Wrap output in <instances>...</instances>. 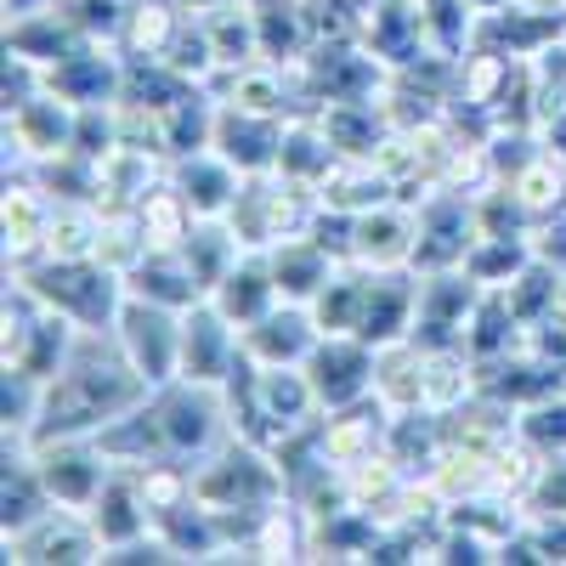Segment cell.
<instances>
[{"instance_id": "obj_18", "label": "cell", "mask_w": 566, "mask_h": 566, "mask_svg": "<svg viewBox=\"0 0 566 566\" xmlns=\"http://www.w3.org/2000/svg\"><path fill=\"white\" fill-rule=\"evenodd\" d=\"M216 103H221V97H216ZM283 130H290V119H277V114H250V108L221 103V114H216V154L232 159L244 176L277 170Z\"/></svg>"}, {"instance_id": "obj_48", "label": "cell", "mask_w": 566, "mask_h": 566, "mask_svg": "<svg viewBox=\"0 0 566 566\" xmlns=\"http://www.w3.org/2000/svg\"><path fill=\"white\" fill-rule=\"evenodd\" d=\"M555 317H560V323H566V290H560V306H555Z\"/></svg>"}, {"instance_id": "obj_45", "label": "cell", "mask_w": 566, "mask_h": 566, "mask_svg": "<svg viewBox=\"0 0 566 566\" xmlns=\"http://www.w3.org/2000/svg\"><path fill=\"white\" fill-rule=\"evenodd\" d=\"M533 244H538V255H544V261H555V266L566 272V210H560V216H549L544 227H533Z\"/></svg>"}, {"instance_id": "obj_26", "label": "cell", "mask_w": 566, "mask_h": 566, "mask_svg": "<svg viewBox=\"0 0 566 566\" xmlns=\"http://www.w3.org/2000/svg\"><path fill=\"white\" fill-rule=\"evenodd\" d=\"M266 261H272V277H277V295H283V301H301V306H312L317 290H323V283L335 277V266H340L335 255L312 239V232H295V239L272 244Z\"/></svg>"}, {"instance_id": "obj_17", "label": "cell", "mask_w": 566, "mask_h": 566, "mask_svg": "<svg viewBox=\"0 0 566 566\" xmlns=\"http://www.w3.org/2000/svg\"><path fill=\"white\" fill-rule=\"evenodd\" d=\"M57 199L45 193L34 170H7V199H0V221H7V266H23L45 255V227H52Z\"/></svg>"}, {"instance_id": "obj_14", "label": "cell", "mask_w": 566, "mask_h": 566, "mask_svg": "<svg viewBox=\"0 0 566 566\" xmlns=\"http://www.w3.org/2000/svg\"><path fill=\"white\" fill-rule=\"evenodd\" d=\"M306 374H312V391H317L323 413L352 408V402L374 397V346L357 335H323L317 352L306 357Z\"/></svg>"}, {"instance_id": "obj_20", "label": "cell", "mask_w": 566, "mask_h": 566, "mask_svg": "<svg viewBox=\"0 0 566 566\" xmlns=\"http://www.w3.org/2000/svg\"><path fill=\"white\" fill-rule=\"evenodd\" d=\"M170 187L187 199V210H193L199 221H221L232 210V199H239L244 170L232 165V159H221L216 148H205V154L170 159Z\"/></svg>"}, {"instance_id": "obj_4", "label": "cell", "mask_w": 566, "mask_h": 566, "mask_svg": "<svg viewBox=\"0 0 566 566\" xmlns=\"http://www.w3.org/2000/svg\"><path fill=\"white\" fill-rule=\"evenodd\" d=\"M312 216H317V187H301L277 170H261V176H244L239 199H232V210L221 221L232 227V239L244 250H272L283 239H295V232H306Z\"/></svg>"}, {"instance_id": "obj_19", "label": "cell", "mask_w": 566, "mask_h": 566, "mask_svg": "<svg viewBox=\"0 0 566 566\" xmlns=\"http://www.w3.org/2000/svg\"><path fill=\"white\" fill-rule=\"evenodd\" d=\"M85 522H91V533H97L103 555H108V549H125V544H136V538L154 533V510H148V499H142L136 470H114L108 488L91 499Z\"/></svg>"}, {"instance_id": "obj_32", "label": "cell", "mask_w": 566, "mask_h": 566, "mask_svg": "<svg viewBox=\"0 0 566 566\" xmlns=\"http://www.w3.org/2000/svg\"><path fill=\"white\" fill-rule=\"evenodd\" d=\"M504 187L515 193V205L527 210V221H533V227H544L549 216H560V210H566V154L544 142V148H538L522 170H515Z\"/></svg>"}, {"instance_id": "obj_13", "label": "cell", "mask_w": 566, "mask_h": 566, "mask_svg": "<svg viewBox=\"0 0 566 566\" xmlns=\"http://www.w3.org/2000/svg\"><path fill=\"white\" fill-rule=\"evenodd\" d=\"M419 250V210L402 199H386L352 221V261L368 272H413Z\"/></svg>"}, {"instance_id": "obj_40", "label": "cell", "mask_w": 566, "mask_h": 566, "mask_svg": "<svg viewBox=\"0 0 566 566\" xmlns=\"http://www.w3.org/2000/svg\"><path fill=\"white\" fill-rule=\"evenodd\" d=\"M419 12H424V34H431L437 57H464L470 52L476 23H482L476 0H419Z\"/></svg>"}, {"instance_id": "obj_47", "label": "cell", "mask_w": 566, "mask_h": 566, "mask_svg": "<svg viewBox=\"0 0 566 566\" xmlns=\"http://www.w3.org/2000/svg\"><path fill=\"white\" fill-rule=\"evenodd\" d=\"M40 7H57V0H7V18H23V12H40Z\"/></svg>"}, {"instance_id": "obj_28", "label": "cell", "mask_w": 566, "mask_h": 566, "mask_svg": "<svg viewBox=\"0 0 566 566\" xmlns=\"http://www.w3.org/2000/svg\"><path fill=\"white\" fill-rule=\"evenodd\" d=\"M205 34H210V52H216V74H232L244 63H261V34H255V12L250 0H210L199 7Z\"/></svg>"}, {"instance_id": "obj_46", "label": "cell", "mask_w": 566, "mask_h": 566, "mask_svg": "<svg viewBox=\"0 0 566 566\" xmlns=\"http://www.w3.org/2000/svg\"><path fill=\"white\" fill-rule=\"evenodd\" d=\"M515 7H527V12H549V18H566V0H515Z\"/></svg>"}, {"instance_id": "obj_36", "label": "cell", "mask_w": 566, "mask_h": 566, "mask_svg": "<svg viewBox=\"0 0 566 566\" xmlns=\"http://www.w3.org/2000/svg\"><path fill=\"white\" fill-rule=\"evenodd\" d=\"M533 255H538L533 232H482V239L470 244V255H464V272L476 277L482 290H504Z\"/></svg>"}, {"instance_id": "obj_43", "label": "cell", "mask_w": 566, "mask_h": 566, "mask_svg": "<svg viewBox=\"0 0 566 566\" xmlns=\"http://www.w3.org/2000/svg\"><path fill=\"white\" fill-rule=\"evenodd\" d=\"M527 515H566V453H549L538 482H533V499H527Z\"/></svg>"}, {"instance_id": "obj_31", "label": "cell", "mask_w": 566, "mask_h": 566, "mask_svg": "<svg viewBox=\"0 0 566 566\" xmlns=\"http://www.w3.org/2000/svg\"><path fill=\"white\" fill-rule=\"evenodd\" d=\"M374 397H380L391 413L424 408V346L419 340L374 346Z\"/></svg>"}, {"instance_id": "obj_39", "label": "cell", "mask_w": 566, "mask_h": 566, "mask_svg": "<svg viewBox=\"0 0 566 566\" xmlns=\"http://www.w3.org/2000/svg\"><path fill=\"white\" fill-rule=\"evenodd\" d=\"M136 221H142V232H148V244H154V250H181V244H187V232L199 227V216L187 210V199L170 187V176L136 205Z\"/></svg>"}, {"instance_id": "obj_3", "label": "cell", "mask_w": 566, "mask_h": 566, "mask_svg": "<svg viewBox=\"0 0 566 566\" xmlns=\"http://www.w3.org/2000/svg\"><path fill=\"white\" fill-rule=\"evenodd\" d=\"M148 408H154V424H159L165 459L205 464L216 448L232 442V408H227V391L221 386L170 380V386H154Z\"/></svg>"}, {"instance_id": "obj_11", "label": "cell", "mask_w": 566, "mask_h": 566, "mask_svg": "<svg viewBox=\"0 0 566 566\" xmlns=\"http://www.w3.org/2000/svg\"><path fill=\"white\" fill-rule=\"evenodd\" d=\"M7 560L12 566H103V544L91 533V522L80 510H45L34 527L7 533Z\"/></svg>"}, {"instance_id": "obj_21", "label": "cell", "mask_w": 566, "mask_h": 566, "mask_svg": "<svg viewBox=\"0 0 566 566\" xmlns=\"http://www.w3.org/2000/svg\"><path fill=\"white\" fill-rule=\"evenodd\" d=\"M277 301H283V295H277V277H272L266 250H244L239 261H232V272L210 290V306H216L232 328H239V335H244L250 323H261Z\"/></svg>"}, {"instance_id": "obj_9", "label": "cell", "mask_w": 566, "mask_h": 566, "mask_svg": "<svg viewBox=\"0 0 566 566\" xmlns=\"http://www.w3.org/2000/svg\"><path fill=\"white\" fill-rule=\"evenodd\" d=\"M476 301H482V283L470 277L464 266L419 272V306H413L408 340H419L424 352L459 346V340H464V323H470V306H476Z\"/></svg>"}, {"instance_id": "obj_23", "label": "cell", "mask_w": 566, "mask_h": 566, "mask_svg": "<svg viewBox=\"0 0 566 566\" xmlns=\"http://www.w3.org/2000/svg\"><path fill=\"white\" fill-rule=\"evenodd\" d=\"M323 136L335 142L340 159H380V148L391 142V114L380 97H352V103H323L317 108Z\"/></svg>"}, {"instance_id": "obj_37", "label": "cell", "mask_w": 566, "mask_h": 566, "mask_svg": "<svg viewBox=\"0 0 566 566\" xmlns=\"http://www.w3.org/2000/svg\"><path fill=\"white\" fill-rule=\"evenodd\" d=\"M103 239V210L91 199H57L52 227H45V255L52 261H91Z\"/></svg>"}, {"instance_id": "obj_29", "label": "cell", "mask_w": 566, "mask_h": 566, "mask_svg": "<svg viewBox=\"0 0 566 566\" xmlns=\"http://www.w3.org/2000/svg\"><path fill=\"white\" fill-rule=\"evenodd\" d=\"M522 340H527V328H522V317L510 312L504 290H482V301L470 306V323H464V340L459 346L476 357V368H488V363L510 357Z\"/></svg>"}, {"instance_id": "obj_24", "label": "cell", "mask_w": 566, "mask_h": 566, "mask_svg": "<svg viewBox=\"0 0 566 566\" xmlns=\"http://www.w3.org/2000/svg\"><path fill=\"white\" fill-rule=\"evenodd\" d=\"M413 306H419V272H374L368 306H363V323H357V340H368V346L408 340Z\"/></svg>"}, {"instance_id": "obj_25", "label": "cell", "mask_w": 566, "mask_h": 566, "mask_svg": "<svg viewBox=\"0 0 566 566\" xmlns=\"http://www.w3.org/2000/svg\"><path fill=\"white\" fill-rule=\"evenodd\" d=\"M125 295L159 301V306H176V312L210 301V295H205V283L193 277V266H187L181 250H148V255H142V261L125 272Z\"/></svg>"}, {"instance_id": "obj_10", "label": "cell", "mask_w": 566, "mask_h": 566, "mask_svg": "<svg viewBox=\"0 0 566 566\" xmlns=\"http://www.w3.org/2000/svg\"><path fill=\"white\" fill-rule=\"evenodd\" d=\"M45 91L74 108H103V103H119L125 91V52L108 40H80L69 52L45 69Z\"/></svg>"}, {"instance_id": "obj_42", "label": "cell", "mask_w": 566, "mask_h": 566, "mask_svg": "<svg viewBox=\"0 0 566 566\" xmlns=\"http://www.w3.org/2000/svg\"><path fill=\"white\" fill-rule=\"evenodd\" d=\"M515 437L533 442L544 459L549 453H566V391H555V397H544V402L515 413Z\"/></svg>"}, {"instance_id": "obj_2", "label": "cell", "mask_w": 566, "mask_h": 566, "mask_svg": "<svg viewBox=\"0 0 566 566\" xmlns=\"http://www.w3.org/2000/svg\"><path fill=\"white\" fill-rule=\"evenodd\" d=\"M7 277H23L45 306L63 312V317H74L80 328H114V317H119V306H125V277H119L114 266H103L97 255H91V261L34 255V261H23V266H7Z\"/></svg>"}, {"instance_id": "obj_8", "label": "cell", "mask_w": 566, "mask_h": 566, "mask_svg": "<svg viewBox=\"0 0 566 566\" xmlns=\"http://www.w3.org/2000/svg\"><path fill=\"white\" fill-rule=\"evenodd\" d=\"M34 470H40V482L45 493H52L63 510H91V499H97L114 476V464L103 459L97 437H57V442H34Z\"/></svg>"}, {"instance_id": "obj_16", "label": "cell", "mask_w": 566, "mask_h": 566, "mask_svg": "<svg viewBox=\"0 0 566 566\" xmlns=\"http://www.w3.org/2000/svg\"><path fill=\"white\" fill-rule=\"evenodd\" d=\"M386 431H391V408L380 397H363L352 408H335L317 419V442H323V459L335 470H352L374 453H386Z\"/></svg>"}, {"instance_id": "obj_44", "label": "cell", "mask_w": 566, "mask_h": 566, "mask_svg": "<svg viewBox=\"0 0 566 566\" xmlns=\"http://www.w3.org/2000/svg\"><path fill=\"white\" fill-rule=\"evenodd\" d=\"M40 91H45V69L29 63V57H18V52H7V74H0V103H7V108H23L29 97H40Z\"/></svg>"}, {"instance_id": "obj_5", "label": "cell", "mask_w": 566, "mask_h": 566, "mask_svg": "<svg viewBox=\"0 0 566 566\" xmlns=\"http://www.w3.org/2000/svg\"><path fill=\"white\" fill-rule=\"evenodd\" d=\"M114 340L148 386H170L181 374V312L176 306L125 295V306L114 317Z\"/></svg>"}, {"instance_id": "obj_1", "label": "cell", "mask_w": 566, "mask_h": 566, "mask_svg": "<svg viewBox=\"0 0 566 566\" xmlns=\"http://www.w3.org/2000/svg\"><path fill=\"white\" fill-rule=\"evenodd\" d=\"M148 380L136 374V363L119 352L114 328H85L74 357L63 363L57 380H45L40 391V413H34V442H57V437H97L103 424H114L119 413H130L136 402H148Z\"/></svg>"}, {"instance_id": "obj_27", "label": "cell", "mask_w": 566, "mask_h": 566, "mask_svg": "<svg viewBox=\"0 0 566 566\" xmlns=\"http://www.w3.org/2000/svg\"><path fill=\"white\" fill-rule=\"evenodd\" d=\"M386 199H397V181L380 159H335L328 176L317 181V205L346 210V216H363V210L386 205Z\"/></svg>"}, {"instance_id": "obj_38", "label": "cell", "mask_w": 566, "mask_h": 566, "mask_svg": "<svg viewBox=\"0 0 566 566\" xmlns=\"http://www.w3.org/2000/svg\"><path fill=\"white\" fill-rule=\"evenodd\" d=\"M560 290H566V272H560L555 261L533 255L522 272H515V277L504 283V301H510V312H515V317H522V328H533V323L555 317Z\"/></svg>"}, {"instance_id": "obj_15", "label": "cell", "mask_w": 566, "mask_h": 566, "mask_svg": "<svg viewBox=\"0 0 566 566\" xmlns=\"http://www.w3.org/2000/svg\"><path fill=\"white\" fill-rule=\"evenodd\" d=\"M239 340H244V357L261 363V368H306V357H312L317 340H323V328H317L312 306H301V301H277L261 323L244 328Z\"/></svg>"}, {"instance_id": "obj_22", "label": "cell", "mask_w": 566, "mask_h": 566, "mask_svg": "<svg viewBox=\"0 0 566 566\" xmlns=\"http://www.w3.org/2000/svg\"><path fill=\"white\" fill-rule=\"evenodd\" d=\"M80 335H85V328H80L74 317L40 306V317L29 323V335H23L12 352H0V368H18V374H29V380L45 386V380H57V374H63V363L74 357Z\"/></svg>"}, {"instance_id": "obj_12", "label": "cell", "mask_w": 566, "mask_h": 566, "mask_svg": "<svg viewBox=\"0 0 566 566\" xmlns=\"http://www.w3.org/2000/svg\"><path fill=\"white\" fill-rule=\"evenodd\" d=\"M244 357V340L210 301L187 306L181 312V374L176 380H193V386H227L232 368Z\"/></svg>"}, {"instance_id": "obj_6", "label": "cell", "mask_w": 566, "mask_h": 566, "mask_svg": "<svg viewBox=\"0 0 566 566\" xmlns=\"http://www.w3.org/2000/svg\"><path fill=\"white\" fill-rule=\"evenodd\" d=\"M413 210H419L413 272H448V266H464L470 244L482 239V227H476V193H464V187H437V193H424Z\"/></svg>"}, {"instance_id": "obj_35", "label": "cell", "mask_w": 566, "mask_h": 566, "mask_svg": "<svg viewBox=\"0 0 566 566\" xmlns=\"http://www.w3.org/2000/svg\"><path fill=\"white\" fill-rule=\"evenodd\" d=\"M335 142L323 136L317 114H295L290 130H283V154H277V176H290L301 187H317L328 176V165H335Z\"/></svg>"}, {"instance_id": "obj_30", "label": "cell", "mask_w": 566, "mask_h": 566, "mask_svg": "<svg viewBox=\"0 0 566 566\" xmlns=\"http://www.w3.org/2000/svg\"><path fill=\"white\" fill-rule=\"evenodd\" d=\"M85 34L74 29V18L63 12V0L57 7H40V12H23V18H7V52L40 63V69H52L69 45H80Z\"/></svg>"}, {"instance_id": "obj_41", "label": "cell", "mask_w": 566, "mask_h": 566, "mask_svg": "<svg viewBox=\"0 0 566 566\" xmlns=\"http://www.w3.org/2000/svg\"><path fill=\"white\" fill-rule=\"evenodd\" d=\"M181 255H187V266H193V277L205 283V295H210L216 283L232 272V261L244 255V244L232 239V227H227V221H199L193 232H187Z\"/></svg>"}, {"instance_id": "obj_7", "label": "cell", "mask_w": 566, "mask_h": 566, "mask_svg": "<svg viewBox=\"0 0 566 566\" xmlns=\"http://www.w3.org/2000/svg\"><path fill=\"white\" fill-rule=\"evenodd\" d=\"M74 125L80 108L40 91L23 108H7V170H40L63 154H74Z\"/></svg>"}, {"instance_id": "obj_34", "label": "cell", "mask_w": 566, "mask_h": 566, "mask_svg": "<svg viewBox=\"0 0 566 566\" xmlns=\"http://www.w3.org/2000/svg\"><path fill=\"white\" fill-rule=\"evenodd\" d=\"M368 283H374L368 266H357V261L335 266V277H328L317 290V301H312V317H317L323 335H357L363 306H368Z\"/></svg>"}, {"instance_id": "obj_33", "label": "cell", "mask_w": 566, "mask_h": 566, "mask_svg": "<svg viewBox=\"0 0 566 566\" xmlns=\"http://www.w3.org/2000/svg\"><path fill=\"white\" fill-rule=\"evenodd\" d=\"M255 34H261V57L266 63H301L312 52V29H306V0H250Z\"/></svg>"}]
</instances>
